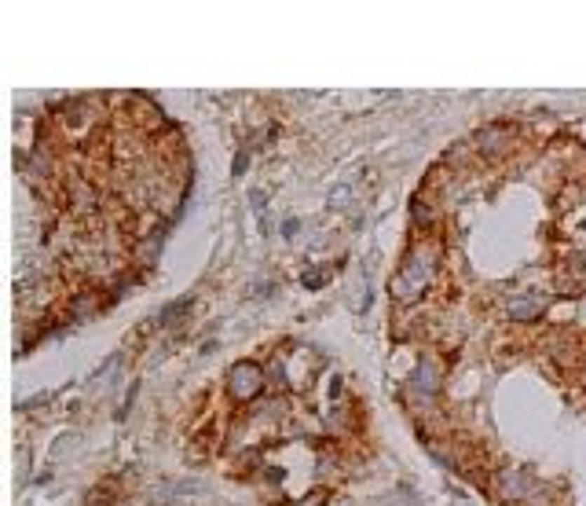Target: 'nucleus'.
<instances>
[{
  "instance_id": "2",
  "label": "nucleus",
  "mask_w": 586,
  "mask_h": 506,
  "mask_svg": "<svg viewBox=\"0 0 586 506\" xmlns=\"http://www.w3.org/2000/svg\"><path fill=\"white\" fill-rule=\"evenodd\" d=\"M425 279H429V260H421L418 253L403 265V272H400V279L393 283V290H396V298H418L421 293V286H425Z\"/></svg>"
},
{
  "instance_id": "3",
  "label": "nucleus",
  "mask_w": 586,
  "mask_h": 506,
  "mask_svg": "<svg viewBox=\"0 0 586 506\" xmlns=\"http://www.w3.org/2000/svg\"><path fill=\"white\" fill-rule=\"evenodd\" d=\"M411 389H418L421 397H432L436 389H440V371H436L432 360H421V364L414 367V374H411Z\"/></svg>"
},
{
  "instance_id": "4",
  "label": "nucleus",
  "mask_w": 586,
  "mask_h": 506,
  "mask_svg": "<svg viewBox=\"0 0 586 506\" xmlns=\"http://www.w3.org/2000/svg\"><path fill=\"white\" fill-rule=\"evenodd\" d=\"M543 312V301L539 298H513L510 301V316L513 319H535Z\"/></svg>"
},
{
  "instance_id": "1",
  "label": "nucleus",
  "mask_w": 586,
  "mask_h": 506,
  "mask_svg": "<svg viewBox=\"0 0 586 506\" xmlns=\"http://www.w3.org/2000/svg\"><path fill=\"white\" fill-rule=\"evenodd\" d=\"M227 385H231V397L242 400V404H250L253 397L264 393V371H260L257 364L250 360H242L231 367V374H227Z\"/></svg>"
},
{
  "instance_id": "5",
  "label": "nucleus",
  "mask_w": 586,
  "mask_h": 506,
  "mask_svg": "<svg viewBox=\"0 0 586 506\" xmlns=\"http://www.w3.org/2000/svg\"><path fill=\"white\" fill-rule=\"evenodd\" d=\"M411 209H414V224H418V227H429V224H432V209L421 202V199H414Z\"/></svg>"
}]
</instances>
